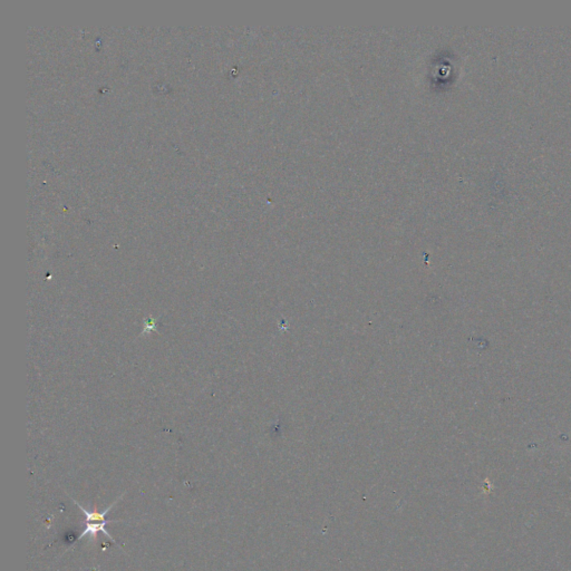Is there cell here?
I'll return each instance as SVG.
<instances>
[{
	"mask_svg": "<svg viewBox=\"0 0 571 571\" xmlns=\"http://www.w3.org/2000/svg\"><path fill=\"white\" fill-rule=\"evenodd\" d=\"M76 505L78 506V508L81 509V510L84 512V514L86 515V524H85V529L82 532V535L78 537V539H83L85 537H93L95 538L96 535L98 532H103L104 535L106 537L112 539L110 535L108 533V531L106 530V526L109 522L108 520H106V514L110 511V509L113 508V506L115 503H113L112 506L108 507L105 511L103 512H98V511H88L84 509L81 505H78L76 502Z\"/></svg>",
	"mask_w": 571,
	"mask_h": 571,
	"instance_id": "obj_1",
	"label": "cell"
}]
</instances>
